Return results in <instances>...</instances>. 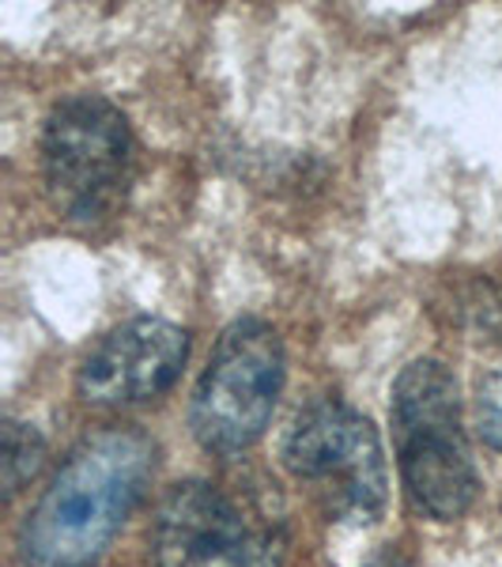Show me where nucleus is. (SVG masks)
<instances>
[{"mask_svg": "<svg viewBox=\"0 0 502 567\" xmlns=\"http://www.w3.org/2000/svg\"><path fill=\"white\" fill-rule=\"evenodd\" d=\"M151 553L155 567H280L287 529L269 503L186 481L159 503Z\"/></svg>", "mask_w": 502, "mask_h": 567, "instance_id": "4", "label": "nucleus"}, {"mask_svg": "<svg viewBox=\"0 0 502 567\" xmlns=\"http://www.w3.org/2000/svg\"><path fill=\"white\" fill-rule=\"evenodd\" d=\"M42 178L69 224L95 227L122 208L133 178L129 117L103 95H69L42 130Z\"/></svg>", "mask_w": 502, "mask_h": 567, "instance_id": "3", "label": "nucleus"}, {"mask_svg": "<svg viewBox=\"0 0 502 567\" xmlns=\"http://www.w3.org/2000/svg\"><path fill=\"white\" fill-rule=\"evenodd\" d=\"M394 439L405 492L419 515L453 523L480 496L472 451L461 432V398L438 360H416L394 382Z\"/></svg>", "mask_w": 502, "mask_h": 567, "instance_id": "2", "label": "nucleus"}, {"mask_svg": "<svg viewBox=\"0 0 502 567\" xmlns=\"http://www.w3.org/2000/svg\"><path fill=\"white\" fill-rule=\"evenodd\" d=\"M284 341L261 318L223 329L194 393V432L216 454H242L264 435L284 390Z\"/></svg>", "mask_w": 502, "mask_h": 567, "instance_id": "6", "label": "nucleus"}, {"mask_svg": "<svg viewBox=\"0 0 502 567\" xmlns=\"http://www.w3.org/2000/svg\"><path fill=\"white\" fill-rule=\"evenodd\" d=\"M477 424L483 443L502 451V368L477 379Z\"/></svg>", "mask_w": 502, "mask_h": 567, "instance_id": "9", "label": "nucleus"}, {"mask_svg": "<svg viewBox=\"0 0 502 567\" xmlns=\"http://www.w3.org/2000/svg\"><path fill=\"white\" fill-rule=\"evenodd\" d=\"M284 462L336 523L370 526L389 499L378 427L344 401H317L295 420Z\"/></svg>", "mask_w": 502, "mask_h": 567, "instance_id": "5", "label": "nucleus"}, {"mask_svg": "<svg viewBox=\"0 0 502 567\" xmlns=\"http://www.w3.org/2000/svg\"><path fill=\"white\" fill-rule=\"evenodd\" d=\"M363 567H408L400 556H378V560H370V564H363Z\"/></svg>", "mask_w": 502, "mask_h": 567, "instance_id": "10", "label": "nucleus"}, {"mask_svg": "<svg viewBox=\"0 0 502 567\" xmlns=\"http://www.w3.org/2000/svg\"><path fill=\"white\" fill-rule=\"evenodd\" d=\"M189 360V333L163 318H133L109 329L80 368V398L98 409H125L163 398Z\"/></svg>", "mask_w": 502, "mask_h": 567, "instance_id": "7", "label": "nucleus"}, {"mask_svg": "<svg viewBox=\"0 0 502 567\" xmlns=\"http://www.w3.org/2000/svg\"><path fill=\"white\" fill-rule=\"evenodd\" d=\"M45 465V443L31 424L20 420H8L4 424V492L15 496L23 484H31L39 477V470Z\"/></svg>", "mask_w": 502, "mask_h": 567, "instance_id": "8", "label": "nucleus"}, {"mask_svg": "<svg viewBox=\"0 0 502 567\" xmlns=\"http://www.w3.org/2000/svg\"><path fill=\"white\" fill-rule=\"evenodd\" d=\"M155 443L136 427L84 439L27 515L20 548L27 567H91L148 492Z\"/></svg>", "mask_w": 502, "mask_h": 567, "instance_id": "1", "label": "nucleus"}]
</instances>
